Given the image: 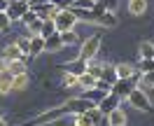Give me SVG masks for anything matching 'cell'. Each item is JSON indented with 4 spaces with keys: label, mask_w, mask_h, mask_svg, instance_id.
<instances>
[{
    "label": "cell",
    "mask_w": 154,
    "mask_h": 126,
    "mask_svg": "<svg viewBox=\"0 0 154 126\" xmlns=\"http://www.w3.org/2000/svg\"><path fill=\"white\" fill-rule=\"evenodd\" d=\"M61 82H63V87H68V89H82L79 87V75H75V72H63V79H61Z\"/></svg>",
    "instance_id": "obj_23"
},
{
    "label": "cell",
    "mask_w": 154,
    "mask_h": 126,
    "mask_svg": "<svg viewBox=\"0 0 154 126\" xmlns=\"http://www.w3.org/2000/svg\"><path fill=\"white\" fill-rule=\"evenodd\" d=\"M2 72H7V61L0 56V75H2Z\"/></svg>",
    "instance_id": "obj_39"
},
{
    "label": "cell",
    "mask_w": 154,
    "mask_h": 126,
    "mask_svg": "<svg viewBox=\"0 0 154 126\" xmlns=\"http://www.w3.org/2000/svg\"><path fill=\"white\" fill-rule=\"evenodd\" d=\"M96 82H98V77H94L91 72H82V75H79V87L82 89H94Z\"/></svg>",
    "instance_id": "obj_26"
},
{
    "label": "cell",
    "mask_w": 154,
    "mask_h": 126,
    "mask_svg": "<svg viewBox=\"0 0 154 126\" xmlns=\"http://www.w3.org/2000/svg\"><path fill=\"white\" fill-rule=\"evenodd\" d=\"M61 38H63V45H66V47L79 45V38H77V33H72V30H66V33H61Z\"/></svg>",
    "instance_id": "obj_28"
},
{
    "label": "cell",
    "mask_w": 154,
    "mask_h": 126,
    "mask_svg": "<svg viewBox=\"0 0 154 126\" xmlns=\"http://www.w3.org/2000/svg\"><path fill=\"white\" fill-rule=\"evenodd\" d=\"M128 105L133 107V110H140V112H152V100H149V96H147V91L145 89H140L138 84H135V89L128 94Z\"/></svg>",
    "instance_id": "obj_3"
},
{
    "label": "cell",
    "mask_w": 154,
    "mask_h": 126,
    "mask_svg": "<svg viewBox=\"0 0 154 126\" xmlns=\"http://www.w3.org/2000/svg\"><path fill=\"white\" fill-rule=\"evenodd\" d=\"M30 7L38 12V17L42 21L45 19H54L56 12H58V5H54V2H42V5H30Z\"/></svg>",
    "instance_id": "obj_9"
},
{
    "label": "cell",
    "mask_w": 154,
    "mask_h": 126,
    "mask_svg": "<svg viewBox=\"0 0 154 126\" xmlns=\"http://www.w3.org/2000/svg\"><path fill=\"white\" fill-rule=\"evenodd\" d=\"M147 0H128V14L131 17H143L147 12Z\"/></svg>",
    "instance_id": "obj_14"
},
{
    "label": "cell",
    "mask_w": 154,
    "mask_h": 126,
    "mask_svg": "<svg viewBox=\"0 0 154 126\" xmlns=\"http://www.w3.org/2000/svg\"><path fill=\"white\" fill-rule=\"evenodd\" d=\"M119 103H122V98L117 96L115 91H110V94H105V98L98 103V110H100L103 115H110L115 107H119Z\"/></svg>",
    "instance_id": "obj_8"
},
{
    "label": "cell",
    "mask_w": 154,
    "mask_h": 126,
    "mask_svg": "<svg viewBox=\"0 0 154 126\" xmlns=\"http://www.w3.org/2000/svg\"><path fill=\"white\" fill-rule=\"evenodd\" d=\"M87 68H89V61L87 58H72L70 63H66V70L68 72H75V75H82V72H87Z\"/></svg>",
    "instance_id": "obj_12"
},
{
    "label": "cell",
    "mask_w": 154,
    "mask_h": 126,
    "mask_svg": "<svg viewBox=\"0 0 154 126\" xmlns=\"http://www.w3.org/2000/svg\"><path fill=\"white\" fill-rule=\"evenodd\" d=\"M63 47H66V45H63L61 33H54V35L45 38V51H47V54H54V51H58V49H63Z\"/></svg>",
    "instance_id": "obj_11"
},
{
    "label": "cell",
    "mask_w": 154,
    "mask_h": 126,
    "mask_svg": "<svg viewBox=\"0 0 154 126\" xmlns=\"http://www.w3.org/2000/svg\"><path fill=\"white\" fill-rule=\"evenodd\" d=\"M54 23H56L58 33H66V30H75L79 19H77V14L70 10V7H58L56 17H54Z\"/></svg>",
    "instance_id": "obj_1"
},
{
    "label": "cell",
    "mask_w": 154,
    "mask_h": 126,
    "mask_svg": "<svg viewBox=\"0 0 154 126\" xmlns=\"http://www.w3.org/2000/svg\"><path fill=\"white\" fill-rule=\"evenodd\" d=\"M105 94H110V91H103V89H98V87H94V89H82V96L89 98V100H94L96 105L105 98Z\"/></svg>",
    "instance_id": "obj_15"
},
{
    "label": "cell",
    "mask_w": 154,
    "mask_h": 126,
    "mask_svg": "<svg viewBox=\"0 0 154 126\" xmlns=\"http://www.w3.org/2000/svg\"><path fill=\"white\" fill-rule=\"evenodd\" d=\"M100 77L107 79L110 84H115V82H117V66H112V63H103V72H100Z\"/></svg>",
    "instance_id": "obj_22"
},
{
    "label": "cell",
    "mask_w": 154,
    "mask_h": 126,
    "mask_svg": "<svg viewBox=\"0 0 154 126\" xmlns=\"http://www.w3.org/2000/svg\"><path fill=\"white\" fill-rule=\"evenodd\" d=\"M10 17H7V12H0V33H7V28H10Z\"/></svg>",
    "instance_id": "obj_36"
},
{
    "label": "cell",
    "mask_w": 154,
    "mask_h": 126,
    "mask_svg": "<svg viewBox=\"0 0 154 126\" xmlns=\"http://www.w3.org/2000/svg\"><path fill=\"white\" fill-rule=\"evenodd\" d=\"M2 58H5V61H14V58H23V61H28L30 56H26V54H23V51L17 47V42H12V45H7V47H5Z\"/></svg>",
    "instance_id": "obj_13"
},
{
    "label": "cell",
    "mask_w": 154,
    "mask_h": 126,
    "mask_svg": "<svg viewBox=\"0 0 154 126\" xmlns=\"http://www.w3.org/2000/svg\"><path fill=\"white\" fill-rule=\"evenodd\" d=\"M138 51H140V58H154V42L152 40H143L138 45Z\"/></svg>",
    "instance_id": "obj_20"
},
{
    "label": "cell",
    "mask_w": 154,
    "mask_h": 126,
    "mask_svg": "<svg viewBox=\"0 0 154 126\" xmlns=\"http://www.w3.org/2000/svg\"><path fill=\"white\" fill-rule=\"evenodd\" d=\"M87 115L91 117V119H94V124H100V119H103V112H100V110H98V105H94V107H89L87 110Z\"/></svg>",
    "instance_id": "obj_34"
},
{
    "label": "cell",
    "mask_w": 154,
    "mask_h": 126,
    "mask_svg": "<svg viewBox=\"0 0 154 126\" xmlns=\"http://www.w3.org/2000/svg\"><path fill=\"white\" fill-rule=\"evenodd\" d=\"M100 45H103V33H96V35L87 38L82 45H79V58H87V61L96 58V56H98V49H100Z\"/></svg>",
    "instance_id": "obj_4"
},
{
    "label": "cell",
    "mask_w": 154,
    "mask_h": 126,
    "mask_svg": "<svg viewBox=\"0 0 154 126\" xmlns=\"http://www.w3.org/2000/svg\"><path fill=\"white\" fill-rule=\"evenodd\" d=\"M72 126H96V124L87 112H75L72 115Z\"/></svg>",
    "instance_id": "obj_24"
},
{
    "label": "cell",
    "mask_w": 154,
    "mask_h": 126,
    "mask_svg": "<svg viewBox=\"0 0 154 126\" xmlns=\"http://www.w3.org/2000/svg\"><path fill=\"white\" fill-rule=\"evenodd\" d=\"M140 89H154V70L152 72H140V77H138V82H135Z\"/></svg>",
    "instance_id": "obj_21"
},
{
    "label": "cell",
    "mask_w": 154,
    "mask_h": 126,
    "mask_svg": "<svg viewBox=\"0 0 154 126\" xmlns=\"http://www.w3.org/2000/svg\"><path fill=\"white\" fill-rule=\"evenodd\" d=\"M138 70L131 66V63H117V79H128L133 77Z\"/></svg>",
    "instance_id": "obj_18"
},
{
    "label": "cell",
    "mask_w": 154,
    "mask_h": 126,
    "mask_svg": "<svg viewBox=\"0 0 154 126\" xmlns=\"http://www.w3.org/2000/svg\"><path fill=\"white\" fill-rule=\"evenodd\" d=\"M138 70H140V72H152L154 70V58H140V61H138Z\"/></svg>",
    "instance_id": "obj_29"
},
{
    "label": "cell",
    "mask_w": 154,
    "mask_h": 126,
    "mask_svg": "<svg viewBox=\"0 0 154 126\" xmlns=\"http://www.w3.org/2000/svg\"><path fill=\"white\" fill-rule=\"evenodd\" d=\"M26 63H28V61H23V58L7 61V72H10L12 77H14V75H19V72H26Z\"/></svg>",
    "instance_id": "obj_17"
},
{
    "label": "cell",
    "mask_w": 154,
    "mask_h": 126,
    "mask_svg": "<svg viewBox=\"0 0 154 126\" xmlns=\"http://www.w3.org/2000/svg\"><path fill=\"white\" fill-rule=\"evenodd\" d=\"M96 103L94 100H89V98L84 96H72V98H68L66 103H63V107H66L70 115H75V112H87L89 107H94Z\"/></svg>",
    "instance_id": "obj_5"
},
{
    "label": "cell",
    "mask_w": 154,
    "mask_h": 126,
    "mask_svg": "<svg viewBox=\"0 0 154 126\" xmlns=\"http://www.w3.org/2000/svg\"><path fill=\"white\" fill-rule=\"evenodd\" d=\"M98 2H100L107 12H117V7H119V0H98Z\"/></svg>",
    "instance_id": "obj_37"
},
{
    "label": "cell",
    "mask_w": 154,
    "mask_h": 126,
    "mask_svg": "<svg viewBox=\"0 0 154 126\" xmlns=\"http://www.w3.org/2000/svg\"><path fill=\"white\" fill-rule=\"evenodd\" d=\"M35 19H40V17H38V12L33 10V7H30V10L26 12L23 17H21V21H23V26H28V23H33V21H35Z\"/></svg>",
    "instance_id": "obj_35"
},
{
    "label": "cell",
    "mask_w": 154,
    "mask_h": 126,
    "mask_svg": "<svg viewBox=\"0 0 154 126\" xmlns=\"http://www.w3.org/2000/svg\"><path fill=\"white\" fill-rule=\"evenodd\" d=\"M63 115H70L66 107H51V110H45V112H40L30 119L26 126H51L56 119H61Z\"/></svg>",
    "instance_id": "obj_2"
},
{
    "label": "cell",
    "mask_w": 154,
    "mask_h": 126,
    "mask_svg": "<svg viewBox=\"0 0 154 126\" xmlns=\"http://www.w3.org/2000/svg\"><path fill=\"white\" fill-rule=\"evenodd\" d=\"M12 91V75L10 72H2L0 75V96H7Z\"/></svg>",
    "instance_id": "obj_25"
},
{
    "label": "cell",
    "mask_w": 154,
    "mask_h": 126,
    "mask_svg": "<svg viewBox=\"0 0 154 126\" xmlns=\"http://www.w3.org/2000/svg\"><path fill=\"white\" fill-rule=\"evenodd\" d=\"M96 87H98V89H103V91H112V84H110L107 79H103V77H98Z\"/></svg>",
    "instance_id": "obj_38"
},
{
    "label": "cell",
    "mask_w": 154,
    "mask_h": 126,
    "mask_svg": "<svg viewBox=\"0 0 154 126\" xmlns=\"http://www.w3.org/2000/svg\"><path fill=\"white\" fill-rule=\"evenodd\" d=\"M28 72H19V75H14L12 77V91H23V89H28Z\"/></svg>",
    "instance_id": "obj_16"
},
{
    "label": "cell",
    "mask_w": 154,
    "mask_h": 126,
    "mask_svg": "<svg viewBox=\"0 0 154 126\" xmlns=\"http://www.w3.org/2000/svg\"><path fill=\"white\" fill-rule=\"evenodd\" d=\"M105 121L110 126H126L128 124V117H126V112L122 110V107H115L110 115H105Z\"/></svg>",
    "instance_id": "obj_10"
},
{
    "label": "cell",
    "mask_w": 154,
    "mask_h": 126,
    "mask_svg": "<svg viewBox=\"0 0 154 126\" xmlns=\"http://www.w3.org/2000/svg\"><path fill=\"white\" fill-rule=\"evenodd\" d=\"M30 10V0H10V5H7V17L10 21H21V17Z\"/></svg>",
    "instance_id": "obj_6"
},
{
    "label": "cell",
    "mask_w": 154,
    "mask_h": 126,
    "mask_svg": "<svg viewBox=\"0 0 154 126\" xmlns=\"http://www.w3.org/2000/svg\"><path fill=\"white\" fill-rule=\"evenodd\" d=\"M45 51V38L42 35H30V56H38Z\"/></svg>",
    "instance_id": "obj_19"
},
{
    "label": "cell",
    "mask_w": 154,
    "mask_h": 126,
    "mask_svg": "<svg viewBox=\"0 0 154 126\" xmlns=\"http://www.w3.org/2000/svg\"><path fill=\"white\" fill-rule=\"evenodd\" d=\"M7 5H10V0H0V12L7 10Z\"/></svg>",
    "instance_id": "obj_40"
},
{
    "label": "cell",
    "mask_w": 154,
    "mask_h": 126,
    "mask_svg": "<svg viewBox=\"0 0 154 126\" xmlns=\"http://www.w3.org/2000/svg\"><path fill=\"white\" fill-rule=\"evenodd\" d=\"M54 33H58L54 19H45L42 21V38H49V35H54Z\"/></svg>",
    "instance_id": "obj_27"
},
{
    "label": "cell",
    "mask_w": 154,
    "mask_h": 126,
    "mask_svg": "<svg viewBox=\"0 0 154 126\" xmlns=\"http://www.w3.org/2000/svg\"><path fill=\"white\" fill-rule=\"evenodd\" d=\"M135 89V77H128V79H117L115 84H112V91H115L117 96L122 98V100H126L128 98V94Z\"/></svg>",
    "instance_id": "obj_7"
},
{
    "label": "cell",
    "mask_w": 154,
    "mask_h": 126,
    "mask_svg": "<svg viewBox=\"0 0 154 126\" xmlns=\"http://www.w3.org/2000/svg\"><path fill=\"white\" fill-rule=\"evenodd\" d=\"M17 47L26 54V56H30V35H26V38H19L17 40Z\"/></svg>",
    "instance_id": "obj_31"
},
{
    "label": "cell",
    "mask_w": 154,
    "mask_h": 126,
    "mask_svg": "<svg viewBox=\"0 0 154 126\" xmlns=\"http://www.w3.org/2000/svg\"><path fill=\"white\" fill-rule=\"evenodd\" d=\"M87 72H91L94 77H100V72H103V63H96L94 58L89 61V68H87Z\"/></svg>",
    "instance_id": "obj_33"
},
{
    "label": "cell",
    "mask_w": 154,
    "mask_h": 126,
    "mask_svg": "<svg viewBox=\"0 0 154 126\" xmlns=\"http://www.w3.org/2000/svg\"><path fill=\"white\" fill-rule=\"evenodd\" d=\"M96 5V0H72L68 7H79V10H91Z\"/></svg>",
    "instance_id": "obj_30"
},
{
    "label": "cell",
    "mask_w": 154,
    "mask_h": 126,
    "mask_svg": "<svg viewBox=\"0 0 154 126\" xmlns=\"http://www.w3.org/2000/svg\"><path fill=\"white\" fill-rule=\"evenodd\" d=\"M26 28H28V35H42V19H35Z\"/></svg>",
    "instance_id": "obj_32"
},
{
    "label": "cell",
    "mask_w": 154,
    "mask_h": 126,
    "mask_svg": "<svg viewBox=\"0 0 154 126\" xmlns=\"http://www.w3.org/2000/svg\"><path fill=\"white\" fill-rule=\"evenodd\" d=\"M0 126H7V121H5V119H2V117H0Z\"/></svg>",
    "instance_id": "obj_41"
}]
</instances>
